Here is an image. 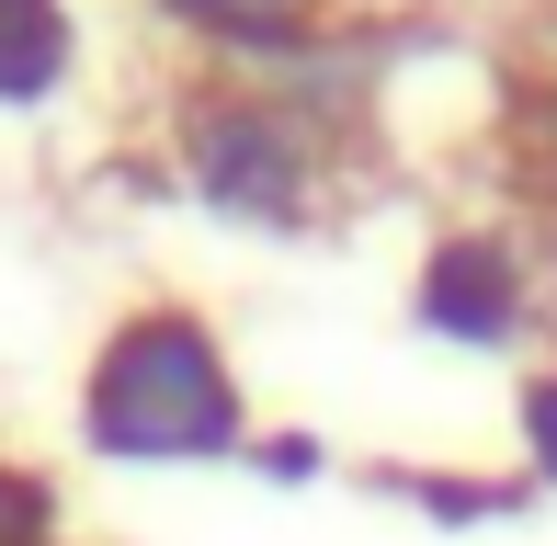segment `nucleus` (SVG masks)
Returning a JSON list of instances; mask_svg holds the SVG:
<instances>
[{
    "instance_id": "1",
    "label": "nucleus",
    "mask_w": 557,
    "mask_h": 546,
    "mask_svg": "<svg viewBox=\"0 0 557 546\" xmlns=\"http://www.w3.org/2000/svg\"><path fill=\"white\" fill-rule=\"evenodd\" d=\"M239 433V387H227V353L206 319L148 308L125 319L91 364V444L114 456H216Z\"/></svg>"
},
{
    "instance_id": "2",
    "label": "nucleus",
    "mask_w": 557,
    "mask_h": 546,
    "mask_svg": "<svg viewBox=\"0 0 557 546\" xmlns=\"http://www.w3.org/2000/svg\"><path fill=\"white\" fill-rule=\"evenodd\" d=\"M194 171H206V194H227V206H262V216H296V194H308V148H296L273 114L227 103L194 126Z\"/></svg>"
},
{
    "instance_id": "3",
    "label": "nucleus",
    "mask_w": 557,
    "mask_h": 546,
    "mask_svg": "<svg viewBox=\"0 0 557 546\" xmlns=\"http://www.w3.org/2000/svg\"><path fill=\"white\" fill-rule=\"evenodd\" d=\"M69 69V12L58 0H0V103H35Z\"/></svg>"
},
{
    "instance_id": "4",
    "label": "nucleus",
    "mask_w": 557,
    "mask_h": 546,
    "mask_svg": "<svg viewBox=\"0 0 557 546\" xmlns=\"http://www.w3.org/2000/svg\"><path fill=\"white\" fill-rule=\"evenodd\" d=\"M35 535H46V489L23 467H0V546H35Z\"/></svg>"
},
{
    "instance_id": "5",
    "label": "nucleus",
    "mask_w": 557,
    "mask_h": 546,
    "mask_svg": "<svg viewBox=\"0 0 557 546\" xmlns=\"http://www.w3.org/2000/svg\"><path fill=\"white\" fill-rule=\"evenodd\" d=\"M523 421H535V456H546V467H557V376H546V387H535V410H523Z\"/></svg>"
}]
</instances>
